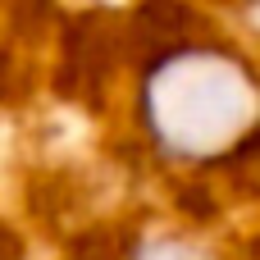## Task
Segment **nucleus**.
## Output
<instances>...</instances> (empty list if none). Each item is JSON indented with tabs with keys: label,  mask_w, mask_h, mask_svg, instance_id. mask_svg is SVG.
Wrapping results in <instances>:
<instances>
[{
	"label": "nucleus",
	"mask_w": 260,
	"mask_h": 260,
	"mask_svg": "<svg viewBox=\"0 0 260 260\" xmlns=\"http://www.w3.org/2000/svg\"><path fill=\"white\" fill-rule=\"evenodd\" d=\"M142 123L169 160H229L260 128V82L233 50H174L142 82Z\"/></svg>",
	"instance_id": "nucleus-1"
},
{
	"label": "nucleus",
	"mask_w": 260,
	"mask_h": 260,
	"mask_svg": "<svg viewBox=\"0 0 260 260\" xmlns=\"http://www.w3.org/2000/svg\"><path fill=\"white\" fill-rule=\"evenodd\" d=\"M142 260H201L192 247H178V242H155V247H146Z\"/></svg>",
	"instance_id": "nucleus-2"
}]
</instances>
